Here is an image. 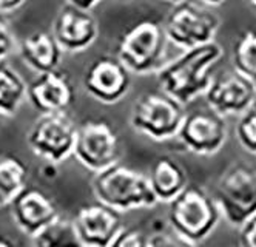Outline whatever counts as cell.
<instances>
[{
  "instance_id": "obj_9",
  "label": "cell",
  "mask_w": 256,
  "mask_h": 247,
  "mask_svg": "<svg viewBox=\"0 0 256 247\" xmlns=\"http://www.w3.org/2000/svg\"><path fill=\"white\" fill-rule=\"evenodd\" d=\"M72 156L93 173L119 162L122 144L118 131L105 119L80 122L76 130Z\"/></svg>"
},
{
  "instance_id": "obj_11",
  "label": "cell",
  "mask_w": 256,
  "mask_h": 247,
  "mask_svg": "<svg viewBox=\"0 0 256 247\" xmlns=\"http://www.w3.org/2000/svg\"><path fill=\"white\" fill-rule=\"evenodd\" d=\"M82 84L90 98L105 105H113L120 102L130 91L132 73L116 54H104L88 64Z\"/></svg>"
},
{
  "instance_id": "obj_23",
  "label": "cell",
  "mask_w": 256,
  "mask_h": 247,
  "mask_svg": "<svg viewBox=\"0 0 256 247\" xmlns=\"http://www.w3.org/2000/svg\"><path fill=\"white\" fill-rule=\"evenodd\" d=\"M240 116L234 128L236 139L246 151L256 155V107H250Z\"/></svg>"
},
{
  "instance_id": "obj_4",
  "label": "cell",
  "mask_w": 256,
  "mask_h": 247,
  "mask_svg": "<svg viewBox=\"0 0 256 247\" xmlns=\"http://www.w3.org/2000/svg\"><path fill=\"white\" fill-rule=\"evenodd\" d=\"M168 44L162 22L144 19L119 36L116 56L132 74H156V71L167 62Z\"/></svg>"
},
{
  "instance_id": "obj_6",
  "label": "cell",
  "mask_w": 256,
  "mask_h": 247,
  "mask_svg": "<svg viewBox=\"0 0 256 247\" xmlns=\"http://www.w3.org/2000/svg\"><path fill=\"white\" fill-rule=\"evenodd\" d=\"M213 198L221 216L232 227L240 229L256 215V168L246 162L230 165L219 176Z\"/></svg>"
},
{
  "instance_id": "obj_10",
  "label": "cell",
  "mask_w": 256,
  "mask_h": 247,
  "mask_svg": "<svg viewBox=\"0 0 256 247\" xmlns=\"http://www.w3.org/2000/svg\"><path fill=\"white\" fill-rule=\"evenodd\" d=\"M227 135L226 116L206 107L186 113L176 138L192 153L212 156L224 147Z\"/></svg>"
},
{
  "instance_id": "obj_7",
  "label": "cell",
  "mask_w": 256,
  "mask_h": 247,
  "mask_svg": "<svg viewBox=\"0 0 256 247\" xmlns=\"http://www.w3.org/2000/svg\"><path fill=\"white\" fill-rule=\"evenodd\" d=\"M76 130V122L66 111L39 113L28 130L26 144L36 156L58 165L72 156Z\"/></svg>"
},
{
  "instance_id": "obj_30",
  "label": "cell",
  "mask_w": 256,
  "mask_h": 247,
  "mask_svg": "<svg viewBox=\"0 0 256 247\" xmlns=\"http://www.w3.org/2000/svg\"><path fill=\"white\" fill-rule=\"evenodd\" d=\"M164 2L172 4V5H176V4H180V2H186V0H164Z\"/></svg>"
},
{
  "instance_id": "obj_29",
  "label": "cell",
  "mask_w": 256,
  "mask_h": 247,
  "mask_svg": "<svg viewBox=\"0 0 256 247\" xmlns=\"http://www.w3.org/2000/svg\"><path fill=\"white\" fill-rule=\"evenodd\" d=\"M200 2L207 7H219V5H222L226 0H200Z\"/></svg>"
},
{
  "instance_id": "obj_2",
  "label": "cell",
  "mask_w": 256,
  "mask_h": 247,
  "mask_svg": "<svg viewBox=\"0 0 256 247\" xmlns=\"http://www.w3.org/2000/svg\"><path fill=\"white\" fill-rule=\"evenodd\" d=\"M167 204L168 227L184 245H194L207 239L221 219L213 195L196 184L188 182Z\"/></svg>"
},
{
  "instance_id": "obj_27",
  "label": "cell",
  "mask_w": 256,
  "mask_h": 247,
  "mask_svg": "<svg viewBox=\"0 0 256 247\" xmlns=\"http://www.w3.org/2000/svg\"><path fill=\"white\" fill-rule=\"evenodd\" d=\"M64 2H65V5L74 7L78 10L91 11V10H94L100 2H104V0H64Z\"/></svg>"
},
{
  "instance_id": "obj_22",
  "label": "cell",
  "mask_w": 256,
  "mask_h": 247,
  "mask_svg": "<svg viewBox=\"0 0 256 247\" xmlns=\"http://www.w3.org/2000/svg\"><path fill=\"white\" fill-rule=\"evenodd\" d=\"M233 70L256 84V31L244 30L232 44Z\"/></svg>"
},
{
  "instance_id": "obj_16",
  "label": "cell",
  "mask_w": 256,
  "mask_h": 247,
  "mask_svg": "<svg viewBox=\"0 0 256 247\" xmlns=\"http://www.w3.org/2000/svg\"><path fill=\"white\" fill-rule=\"evenodd\" d=\"M10 212L17 229L28 238L60 213L56 201L48 193L30 185L14 198L10 204Z\"/></svg>"
},
{
  "instance_id": "obj_8",
  "label": "cell",
  "mask_w": 256,
  "mask_h": 247,
  "mask_svg": "<svg viewBox=\"0 0 256 247\" xmlns=\"http://www.w3.org/2000/svg\"><path fill=\"white\" fill-rule=\"evenodd\" d=\"M219 25L221 19L214 13L188 0L173 5L166 21L162 22L168 42L180 50L213 42Z\"/></svg>"
},
{
  "instance_id": "obj_14",
  "label": "cell",
  "mask_w": 256,
  "mask_h": 247,
  "mask_svg": "<svg viewBox=\"0 0 256 247\" xmlns=\"http://www.w3.org/2000/svg\"><path fill=\"white\" fill-rule=\"evenodd\" d=\"M51 34L64 53L78 54L86 51L99 36V25L91 11L65 5L52 22Z\"/></svg>"
},
{
  "instance_id": "obj_24",
  "label": "cell",
  "mask_w": 256,
  "mask_h": 247,
  "mask_svg": "<svg viewBox=\"0 0 256 247\" xmlns=\"http://www.w3.org/2000/svg\"><path fill=\"white\" fill-rule=\"evenodd\" d=\"M114 247H147L148 245V232H145L142 227L124 225L116 239L113 241Z\"/></svg>"
},
{
  "instance_id": "obj_15",
  "label": "cell",
  "mask_w": 256,
  "mask_h": 247,
  "mask_svg": "<svg viewBox=\"0 0 256 247\" xmlns=\"http://www.w3.org/2000/svg\"><path fill=\"white\" fill-rule=\"evenodd\" d=\"M26 99L39 113L66 111L76 101V87L60 68L38 73L28 84Z\"/></svg>"
},
{
  "instance_id": "obj_1",
  "label": "cell",
  "mask_w": 256,
  "mask_h": 247,
  "mask_svg": "<svg viewBox=\"0 0 256 247\" xmlns=\"http://www.w3.org/2000/svg\"><path fill=\"white\" fill-rule=\"evenodd\" d=\"M224 50L218 42H208L184 50L176 59L164 64L156 71L159 90L187 105L204 96L213 76V65L222 58Z\"/></svg>"
},
{
  "instance_id": "obj_28",
  "label": "cell",
  "mask_w": 256,
  "mask_h": 247,
  "mask_svg": "<svg viewBox=\"0 0 256 247\" xmlns=\"http://www.w3.org/2000/svg\"><path fill=\"white\" fill-rule=\"evenodd\" d=\"M26 0H0V13L10 14L14 13L16 10H19Z\"/></svg>"
},
{
  "instance_id": "obj_12",
  "label": "cell",
  "mask_w": 256,
  "mask_h": 247,
  "mask_svg": "<svg viewBox=\"0 0 256 247\" xmlns=\"http://www.w3.org/2000/svg\"><path fill=\"white\" fill-rule=\"evenodd\" d=\"M79 245L110 247L125 225L122 213L100 201L88 202L78 208L72 218Z\"/></svg>"
},
{
  "instance_id": "obj_13",
  "label": "cell",
  "mask_w": 256,
  "mask_h": 247,
  "mask_svg": "<svg viewBox=\"0 0 256 247\" xmlns=\"http://www.w3.org/2000/svg\"><path fill=\"white\" fill-rule=\"evenodd\" d=\"M204 98L207 107L219 115H242L256 102V84L236 70H230L212 79Z\"/></svg>"
},
{
  "instance_id": "obj_26",
  "label": "cell",
  "mask_w": 256,
  "mask_h": 247,
  "mask_svg": "<svg viewBox=\"0 0 256 247\" xmlns=\"http://www.w3.org/2000/svg\"><path fill=\"white\" fill-rule=\"evenodd\" d=\"M240 242L244 247H256V215L240 227Z\"/></svg>"
},
{
  "instance_id": "obj_20",
  "label": "cell",
  "mask_w": 256,
  "mask_h": 247,
  "mask_svg": "<svg viewBox=\"0 0 256 247\" xmlns=\"http://www.w3.org/2000/svg\"><path fill=\"white\" fill-rule=\"evenodd\" d=\"M28 165L14 155L0 156V208L10 207L28 185Z\"/></svg>"
},
{
  "instance_id": "obj_5",
  "label": "cell",
  "mask_w": 256,
  "mask_h": 247,
  "mask_svg": "<svg viewBox=\"0 0 256 247\" xmlns=\"http://www.w3.org/2000/svg\"><path fill=\"white\" fill-rule=\"evenodd\" d=\"M186 105L166 91H147L133 102L130 125L139 135L156 142L174 139L186 116Z\"/></svg>"
},
{
  "instance_id": "obj_21",
  "label": "cell",
  "mask_w": 256,
  "mask_h": 247,
  "mask_svg": "<svg viewBox=\"0 0 256 247\" xmlns=\"http://www.w3.org/2000/svg\"><path fill=\"white\" fill-rule=\"evenodd\" d=\"M32 245L40 247H64V245H79L72 218L59 213L42 229L30 236Z\"/></svg>"
},
{
  "instance_id": "obj_3",
  "label": "cell",
  "mask_w": 256,
  "mask_h": 247,
  "mask_svg": "<svg viewBox=\"0 0 256 247\" xmlns=\"http://www.w3.org/2000/svg\"><path fill=\"white\" fill-rule=\"evenodd\" d=\"M91 190L98 201L125 213L138 208H150L158 202L147 173L125 165L120 161L96 172Z\"/></svg>"
},
{
  "instance_id": "obj_25",
  "label": "cell",
  "mask_w": 256,
  "mask_h": 247,
  "mask_svg": "<svg viewBox=\"0 0 256 247\" xmlns=\"http://www.w3.org/2000/svg\"><path fill=\"white\" fill-rule=\"evenodd\" d=\"M17 39L12 31V27L6 19V14L0 13V61L6 59L16 50Z\"/></svg>"
},
{
  "instance_id": "obj_19",
  "label": "cell",
  "mask_w": 256,
  "mask_h": 247,
  "mask_svg": "<svg viewBox=\"0 0 256 247\" xmlns=\"http://www.w3.org/2000/svg\"><path fill=\"white\" fill-rule=\"evenodd\" d=\"M28 84L6 59L0 61V116L14 118L26 101Z\"/></svg>"
},
{
  "instance_id": "obj_31",
  "label": "cell",
  "mask_w": 256,
  "mask_h": 247,
  "mask_svg": "<svg viewBox=\"0 0 256 247\" xmlns=\"http://www.w3.org/2000/svg\"><path fill=\"white\" fill-rule=\"evenodd\" d=\"M12 244V241H10V239H0V245H11Z\"/></svg>"
},
{
  "instance_id": "obj_18",
  "label": "cell",
  "mask_w": 256,
  "mask_h": 247,
  "mask_svg": "<svg viewBox=\"0 0 256 247\" xmlns=\"http://www.w3.org/2000/svg\"><path fill=\"white\" fill-rule=\"evenodd\" d=\"M158 202H170L188 184L187 170L172 156H158L147 173Z\"/></svg>"
},
{
  "instance_id": "obj_17",
  "label": "cell",
  "mask_w": 256,
  "mask_h": 247,
  "mask_svg": "<svg viewBox=\"0 0 256 247\" xmlns=\"http://www.w3.org/2000/svg\"><path fill=\"white\" fill-rule=\"evenodd\" d=\"M22 61L36 73L56 70L62 62V48L48 31H32L17 44Z\"/></svg>"
},
{
  "instance_id": "obj_32",
  "label": "cell",
  "mask_w": 256,
  "mask_h": 247,
  "mask_svg": "<svg viewBox=\"0 0 256 247\" xmlns=\"http://www.w3.org/2000/svg\"><path fill=\"white\" fill-rule=\"evenodd\" d=\"M250 2H252V4H253L254 7H256V0H250Z\"/></svg>"
}]
</instances>
